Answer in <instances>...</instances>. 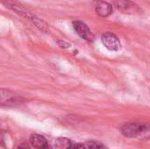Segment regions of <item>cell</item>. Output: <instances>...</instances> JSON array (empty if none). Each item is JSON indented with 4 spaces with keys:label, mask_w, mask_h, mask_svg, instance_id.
I'll return each mask as SVG.
<instances>
[{
    "label": "cell",
    "mask_w": 150,
    "mask_h": 149,
    "mask_svg": "<svg viewBox=\"0 0 150 149\" xmlns=\"http://www.w3.org/2000/svg\"><path fill=\"white\" fill-rule=\"evenodd\" d=\"M150 126L144 123H127L125 124L121 129V133L127 138H136L149 130Z\"/></svg>",
    "instance_id": "obj_1"
},
{
    "label": "cell",
    "mask_w": 150,
    "mask_h": 149,
    "mask_svg": "<svg viewBox=\"0 0 150 149\" xmlns=\"http://www.w3.org/2000/svg\"><path fill=\"white\" fill-rule=\"evenodd\" d=\"M114 7L125 14H136L140 11V8L134 2L131 0H113Z\"/></svg>",
    "instance_id": "obj_2"
},
{
    "label": "cell",
    "mask_w": 150,
    "mask_h": 149,
    "mask_svg": "<svg viewBox=\"0 0 150 149\" xmlns=\"http://www.w3.org/2000/svg\"><path fill=\"white\" fill-rule=\"evenodd\" d=\"M101 41L103 45L111 51H118L121 47V44H120L119 38L115 34L110 32H107L102 34Z\"/></svg>",
    "instance_id": "obj_3"
},
{
    "label": "cell",
    "mask_w": 150,
    "mask_h": 149,
    "mask_svg": "<svg viewBox=\"0 0 150 149\" xmlns=\"http://www.w3.org/2000/svg\"><path fill=\"white\" fill-rule=\"evenodd\" d=\"M73 27H74V30L76 31V32L82 39H83L87 41H93L94 35L91 32L90 28L88 27V25L86 24H84L82 21L76 20L73 22Z\"/></svg>",
    "instance_id": "obj_4"
},
{
    "label": "cell",
    "mask_w": 150,
    "mask_h": 149,
    "mask_svg": "<svg viewBox=\"0 0 150 149\" xmlns=\"http://www.w3.org/2000/svg\"><path fill=\"white\" fill-rule=\"evenodd\" d=\"M21 100L14 92L2 89L1 90V105L2 106H15L18 104H20Z\"/></svg>",
    "instance_id": "obj_5"
},
{
    "label": "cell",
    "mask_w": 150,
    "mask_h": 149,
    "mask_svg": "<svg viewBox=\"0 0 150 149\" xmlns=\"http://www.w3.org/2000/svg\"><path fill=\"white\" fill-rule=\"evenodd\" d=\"M55 149H87L85 145L74 143L67 138H59L54 143Z\"/></svg>",
    "instance_id": "obj_6"
},
{
    "label": "cell",
    "mask_w": 150,
    "mask_h": 149,
    "mask_svg": "<svg viewBox=\"0 0 150 149\" xmlns=\"http://www.w3.org/2000/svg\"><path fill=\"white\" fill-rule=\"evenodd\" d=\"M95 11L98 16L106 18L112 13V6L105 1L97 0L95 2Z\"/></svg>",
    "instance_id": "obj_7"
},
{
    "label": "cell",
    "mask_w": 150,
    "mask_h": 149,
    "mask_svg": "<svg viewBox=\"0 0 150 149\" xmlns=\"http://www.w3.org/2000/svg\"><path fill=\"white\" fill-rule=\"evenodd\" d=\"M30 143L36 149H51L46 138L40 134H32L30 137Z\"/></svg>",
    "instance_id": "obj_8"
},
{
    "label": "cell",
    "mask_w": 150,
    "mask_h": 149,
    "mask_svg": "<svg viewBox=\"0 0 150 149\" xmlns=\"http://www.w3.org/2000/svg\"><path fill=\"white\" fill-rule=\"evenodd\" d=\"M9 9L12 10L13 11H15L16 13H18V15L22 16L23 18H29V19H32L33 18V15L29 11H27L26 9H25L24 7L18 5V4H16L12 2H9L7 1L6 2V4H5Z\"/></svg>",
    "instance_id": "obj_9"
},
{
    "label": "cell",
    "mask_w": 150,
    "mask_h": 149,
    "mask_svg": "<svg viewBox=\"0 0 150 149\" xmlns=\"http://www.w3.org/2000/svg\"><path fill=\"white\" fill-rule=\"evenodd\" d=\"M33 22V24L40 29V30H41V31H43V32H45V31H47V25L43 21V20H41V19H40L39 18H37V17H34L33 16V18L31 19Z\"/></svg>",
    "instance_id": "obj_10"
},
{
    "label": "cell",
    "mask_w": 150,
    "mask_h": 149,
    "mask_svg": "<svg viewBox=\"0 0 150 149\" xmlns=\"http://www.w3.org/2000/svg\"><path fill=\"white\" fill-rule=\"evenodd\" d=\"M85 147L87 149H107L102 143L98 141H88Z\"/></svg>",
    "instance_id": "obj_11"
},
{
    "label": "cell",
    "mask_w": 150,
    "mask_h": 149,
    "mask_svg": "<svg viewBox=\"0 0 150 149\" xmlns=\"http://www.w3.org/2000/svg\"><path fill=\"white\" fill-rule=\"evenodd\" d=\"M18 149H29V148H28V147L26 146V144L23 143V144H20V145L18 146Z\"/></svg>",
    "instance_id": "obj_12"
}]
</instances>
